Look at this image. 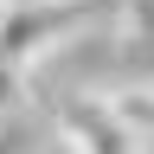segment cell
Returning a JSON list of instances; mask_svg holds the SVG:
<instances>
[{"instance_id": "1", "label": "cell", "mask_w": 154, "mask_h": 154, "mask_svg": "<svg viewBox=\"0 0 154 154\" xmlns=\"http://www.w3.org/2000/svg\"><path fill=\"white\" fill-rule=\"evenodd\" d=\"M64 148L71 154H141V141L116 116V103H71L64 109Z\"/></svg>"}, {"instance_id": "2", "label": "cell", "mask_w": 154, "mask_h": 154, "mask_svg": "<svg viewBox=\"0 0 154 154\" xmlns=\"http://www.w3.org/2000/svg\"><path fill=\"white\" fill-rule=\"evenodd\" d=\"M58 26H64V19L51 13V0H32V7H0V64L26 71L32 58L58 38Z\"/></svg>"}, {"instance_id": "3", "label": "cell", "mask_w": 154, "mask_h": 154, "mask_svg": "<svg viewBox=\"0 0 154 154\" xmlns=\"http://www.w3.org/2000/svg\"><path fill=\"white\" fill-rule=\"evenodd\" d=\"M116 116L135 128V141H154V90H128V96H116Z\"/></svg>"}, {"instance_id": "4", "label": "cell", "mask_w": 154, "mask_h": 154, "mask_svg": "<svg viewBox=\"0 0 154 154\" xmlns=\"http://www.w3.org/2000/svg\"><path fill=\"white\" fill-rule=\"evenodd\" d=\"M13 103H19V71H13V64H0V116H7Z\"/></svg>"}, {"instance_id": "5", "label": "cell", "mask_w": 154, "mask_h": 154, "mask_svg": "<svg viewBox=\"0 0 154 154\" xmlns=\"http://www.w3.org/2000/svg\"><path fill=\"white\" fill-rule=\"evenodd\" d=\"M0 7H32V0H0Z\"/></svg>"}, {"instance_id": "6", "label": "cell", "mask_w": 154, "mask_h": 154, "mask_svg": "<svg viewBox=\"0 0 154 154\" xmlns=\"http://www.w3.org/2000/svg\"><path fill=\"white\" fill-rule=\"evenodd\" d=\"M51 7H84V0H51Z\"/></svg>"}]
</instances>
